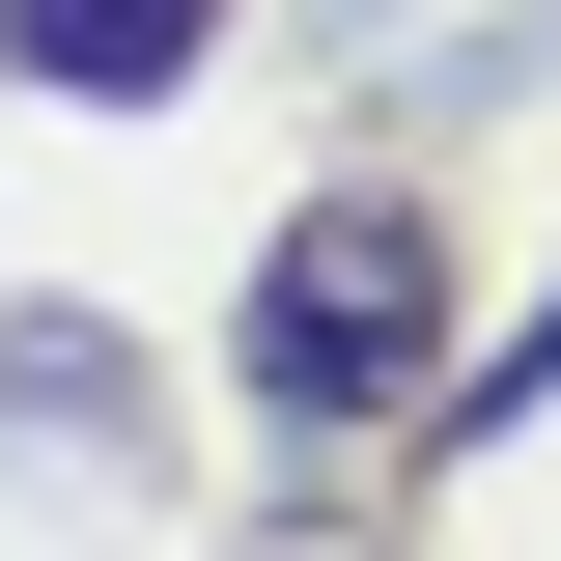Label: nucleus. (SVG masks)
<instances>
[{
  "label": "nucleus",
  "instance_id": "obj_1",
  "mask_svg": "<svg viewBox=\"0 0 561 561\" xmlns=\"http://www.w3.org/2000/svg\"><path fill=\"white\" fill-rule=\"evenodd\" d=\"M449 393V225L421 197H309L253 253V421L280 449H365V421Z\"/></svg>",
  "mask_w": 561,
  "mask_h": 561
},
{
  "label": "nucleus",
  "instance_id": "obj_2",
  "mask_svg": "<svg viewBox=\"0 0 561 561\" xmlns=\"http://www.w3.org/2000/svg\"><path fill=\"white\" fill-rule=\"evenodd\" d=\"M197 57H225V0H0V84H84V113H140Z\"/></svg>",
  "mask_w": 561,
  "mask_h": 561
}]
</instances>
